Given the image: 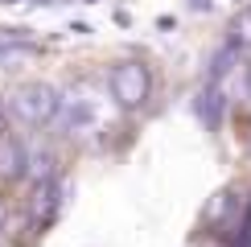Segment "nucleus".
I'll return each instance as SVG.
<instances>
[{"label": "nucleus", "mask_w": 251, "mask_h": 247, "mask_svg": "<svg viewBox=\"0 0 251 247\" xmlns=\"http://www.w3.org/2000/svg\"><path fill=\"white\" fill-rule=\"evenodd\" d=\"M0 136H4V103H0Z\"/></svg>", "instance_id": "0eeeda50"}, {"label": "nucleus", "mask_w": 251, "mask_h": 247, "mask_svg": "<svg viewBox=\"0 0 251 247\" xmlns=\"http://www.w3.org/2000/svg\"><path fill=\"white\" fill-rule=\"evenodd\" d=\"M58 124L66 136L91 140L111 124V99L91 82H75V87H66L58 95Z\"/></svg>", "instance_id": "f257e3e1"}, {"label": "nucleus", "mask_w": 251, "mask_h": 247, "mask_svg": "<svg viewBox=\"0 0 251 247\" xmlns=\"http://www.w3.org/2000/svg\"><path fill=\"white\" fill-rule=\"evenodd\" d=\"M54 152H33V157H29V177H33L37 185H50L54 181Z\"/></svg>", "instance_id": "39448f33"}, {"label": "nucleus", "mask_w": 251, "mask_h": 247, "mask_svg": "<svg viewBox=\"0 0 251 247\" xmlns=\"http://www.w3.org/2000/svg\"><path fill=\"white\" fill-rule=\"evenodd\" d=\"M13 111L25 124H33V128H41V124H54L58 120V91L46 87V82H33V87H21L13 95Z\"/></svg>", "instance_id": "7ed1b4c3"}, {"label": "nucleus", "mask_w": 251, "mask_h": 247, "mask_svg": "<svg viewBox=\"0 0 251 247\" xmlns=\"http://www.w3.org/2000/svg\"><path fill=\"white\" fill-rule=\"evenodd\" d=\"M4 4H21V0H4Z\"/></svg>", "instance_id": "6e6552de"}, {"label": "nucleus", "mask_w": 251, "mask_h": 247, "mask_svg": "<svg viewBox=\"0 0 251 247\" xmlns=\"http://www.w3.org/2000/svg\"><path fill=\"white\" fill-rule=\"evenodd\" d=\"M107 87H111V99H116L120 107L132 111V107H144V103H149L152 74H149V66H144V62H120V66L111 70Z\"/></svg>", "instance_id": "f03ea898"}, {"label": "nucleus", "mask_w": 251, "mask_h": 247, "mask_svg": "<svg viewBox=\"0 0 251 247\" xmlns=\"http://www.w3.org/2000/svg\"><path fill=\"white\" fill-rule=\"evenodd\" d=\"M247 95H251V82H247Z\"/></svg>", "instance_id": "1a4fd4ad"}, {"label": "nucleus", "mask_w": 251, "mask_h": 247, "mask_svg": "<svg viewBox=\"0 0 251 247\" xmlns=\"http://www.w3.org/2000/svg\"><path fill=\"white\" fill-rule=\"evenodd\" d=\"M0 173L4 177H21L25 173V148L17 140H4V136H0Z\"/></svg>", "instance_id": "20e7f679"}, {"label": "nucleus", "mask_w": 251, "mask_h": 247, "mask_svg": "<svg viewBox=\"0 0 251 247\" xmlns=\"http://www.w3.org/2000/svg\"><path fill=\"white\" fill-rule=\"evenodd\" d=\"M247 247H251V235H247Z\"/></svg>", "instance_id": "9d476101"}, {"label": "nucleus", "mask_w": 251, "mask_h": 247, "mask_svg": "<svg viewBox=\"0 0 251 247\" xmlns=\"http://www.w3.org/2000/svg\"><path fill=\"white\" fill-rule=\"evenodd\" d=\"M0 219H4V210H0Z\"/></svg>", "instance_id": "9b49d317"}, {"label": "nucleus", "mask_w": 251, "mask_h": 247, "mask_svg": "<svg viewBox=\"0 0 251 247\" xmlns=\"http://www.w3.org/2000/svg\"><path fill=\"white\" fill-rule=\"evenodd\" d=\"M231 46L235 49H251V4L231 21Z\"/></svg>", "instance_id": "423d86ee"}]
</instances>
